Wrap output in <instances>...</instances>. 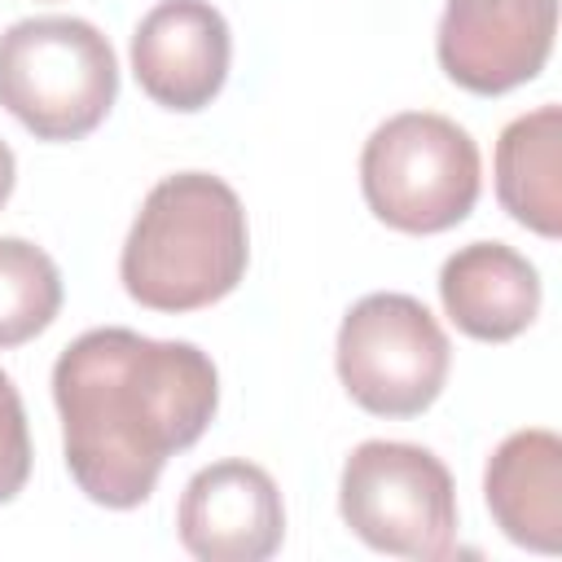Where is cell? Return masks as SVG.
<instances>
[{
  "mask_svg": "<svg viewBox=\"0 0 562 562\" xmlns=\"http://www.w3.org/2000/svg\"><path fill=\"white\" fill-rule=\"evenodd\" d=\"M53 404L75 487L101 509H136L215 422L220 369L198 342L101 325L61 347Z\"/></svg>",
  "mask_w": 562,
  "mask_h": 562,
  "instance_id": "6da1fadb",
  "label": "cell"
},
{
  "mask_svg": "<svg viewBox=\"0 0 562 562\" xmlns=\"http://www.w3.org/2000/svg\"><path fill=\"white\" fill-rule=\"evenodd\" d=\"M250 263V224L237 189L211 171L162 176L123 241L119 281L149 312H202L228 299Z\"/></svg>",
  "mask_w": 562,
  "mask_h": 562,
  "instance_id": "7a4b0ae2",
  "label": "cell"
},
{
  "mask_svg": "<svg viewBox=\"0 0 562 562\" xmlns=\"http://www.w3.org/2000/svg\"><path fill=\"white\" fill-rule=\"evenodd\" d=\"M114 101L119 57L88 18L40 13L0 31V110L35 140H83Z\"/></svg>",
  "mask_w": 562,
  "mask_h": 562,
  "instance_id": "3957f363",
  "label": "cell"
},
{
  "mask_svg": "<svg viewBox=\"0 0 562 562\" xmlns=\"http://www.w3.org/2000/svg\"><path fill=\"white\" fill-rule=\"evenodd\" d=\"M483 184L474 136L435 110H404L378 123L360 149V193L373 220L408 237L457 228Z\"/></svg>",
  "mask_w": 562,
  "mask_h": 562,
  "instance_id": "277c9868",
  "label": "cell"
},
{
  "mask_svg": "<svg viewBox=\"0 0 562 562\" xmlns=\"http://www.w3.org/2000/svg\"><path fill=\"white\" fill-rule=\"evenodd\" d=\"M338 514L373 553L413 562L457 553V487L448 465L422 443H356L338 474Z\"/></svg>",
  "mask_w": 562,
  "mask_h": 562,
  "instance_id": "5b68a950",
  "label": "cell"
},
{
  "mask_svg": "<svg viewBox=\"0 0 562 562\" xmlns=\"http://www.w3.org/2000/svg\"><path fill=\"white\" fill-rule=\"evenodd\" d=\"M342 391L373 417H422L448 386L452 342L435 312L400 290L356 299L334 338Z\"/></svg>",
  "mask_w": 562,
  "mask_h": 562,
  "instance_id": "8992f818",
  "label": "cell"
},
{
  "mask_svg": "<svg viewBox=\"0 0 562 562\" xmlns=\"http://www.w3.org/2000/svg\"><path fill=\"white\" fill-rule=\"evenodd\" d=\"M553 35L558 0H443L435 57L457 88L501 97L544 70Z\"/></svg>",
  "mask_w": 562,
  "mask_h": 562,
  "instance_id": "52a82bcc",
  "label": "cell"
},
{
  "mask_svg": "<svg viewBox=\"0 0 562 562\" xmlns=\"http://www.w3.org/2000/svg\"><path fill=\"white\" fill-rule=\"evenodd\" d=\"M228 66L233 31L211 0H158L132 31V75L162 110H206L224 92Z\"/></svg>",
  "mask_w": 562,
  "mask_h": 562,
  "instance_id": "ba28073f",
  "label": "cell"
},
{
  "mask_svg": "<svg viewBox=\"0 0 562 562\" xmlns=\"http://www.w3.org/2000/svg\"><path fill=\"white\" fill-rule=\"evenodd\" d=\"M176 536L202 562H263L285 540V505L272 474L228 457L202 465L176 505Z\"/></svg>",
  "mask_w": 562,
  "mask_h": 562,
  "instance_id": "9c48e42d",
  "label": "cell"
},
{
  "mask_svg": "<svg viewBox=\"0 0 562 562\" xmlns=\"http://www.w3.org/2000/svg\"><path fill=\"white\" fill-rule=\"evenodd\" d=\"M443 316L474 342H509L540 312V272L505 241H470L439 268Z\"/></svg>",
  "mask_w": 562,
  "mask_h": 562,
  "instance_id": "30bf717a",
  "label": "cell"
},
{
  "mask_svg": "<svg viewBox=\"0 0 562 562\" xmlns=\"http://www.w3.org/2000/svg\"><path fill=\"white\" fill-rule=\"evenodd\" d=\"M483 501L505 540L531 553L562 549V439L544 426L514 430L483 470Z\"/></svg>",
  "mask_w": 562,
  "mask_h": 562,
  "instance_id": "8fae6325",
  "label": "cell"
},
{
  "mask_svg": "<svg viewBox=\"0 0 562 562\" xmlns=\"http://www.w3.org/2000/svg\"><path fill=\"white\" fill-rule=\"evenodd\" d=\"M496 202L544 241L562 237V105H536L496 136Z\"/></svg>",
  "mask_w": 562,
  "mask_h": 562,
  "instance_id": "7c38bea8",
  "label": "cell"
},
{
  "mask_svg": "<svg viewBox=\"0 0 562 562\" xmlns=\"http://www.w3.org/2000/svg\"><path fill=\"white\" fill-rule=\"evenodd\" d=\"M61 272L26 237H0V351L40 338L61 312Z\"/></svg>",
  "mask_w": 562,
  "mask_h": 562,
  "instance_id": "4fadbf2b",
  "label": "cell"
},
{
  "mask_svg": "<svg viewBox=\"0 0 562 562\" xmlns=\"http://www.w3.org/2000/svg\"><path fill=\"white\" fill-rule=\"evenodd\" d=\"M31 479V430L13 378L0 369V505L18 501Z\"/></svg>",
  "mask_w": 562,
  "mask_h": 562,
  "instance_id": "5bb4252c",
  "label": "cell"
},
{
  "mask_svg": "<svg viewBox=\"0 0 562 562\" xmlns=\"http://www.w3.org/2000/svg\"><path fill=\"white\" fill-rule=\"evenodd\" d=\"M13 184H18V162H13V149H9L4 140H0V206L9 202Z\"/></svg>",
  "mask_w": 562,
  "mask_h": 562,
  "instance_id": "9a60e30c",
  "label": "cell"
}]
</instances>
